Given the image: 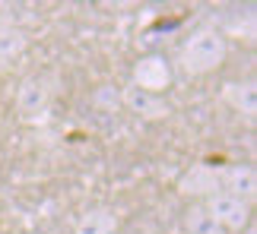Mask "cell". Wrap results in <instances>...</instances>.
Returning <instances> with one entry per match:
<instances>
[{
  "label": "cell",
  "instance_id": "1",
  "mask_svg": "<svg viewBox=\"0 0 257 234\" xmlns=\"http://www.w3.org/2000/svg\"><path fill=\"white\" fill-rule=\"evenodd\" d=\"M225 57H229V42H225L216 28H200V32H194L181 44L178 66H181L187 76H203V73L219 70L225 64Z\"/></svg>",
  "mask_w": 257,
  "mask_h": 234
},
{
  "label": "cell",
  "instance_id": "2",
  "mask_svg": "<svg viewBox=\"0 0 257 234\" xmlns=\"http://www.w3.org/2000/svg\"><path fill=\"white\" fill-rule=\"evenodd\" d=\"M57 89H61V80H57V73H51V70L26 76V80L19 82V92H16L19 120H26V124L45 120L48 111H51V104H54V98H57Z\"/></svg>",
  "mask_w": 257,
  "mask_h": 234
},
{
  "label": "cell",
  "instance_id": "3",
  "mask_svg": "<svg viewBox=\"0 0 257 234\" xmlns=\"http://www.w3.org/2000/svg\"><path fill=\"white\" fill-rule=\"evenodd\" d=\"M203 209L210 212L213 222L222 231H241V228L251 225V206L241 202V200H235V196H229V193H222V190L213 193V196L203 202Z\"/></svg>",
  "mask_w": 257,
  "mask_h": 234
},
{
  "label": "cell",
  "instance_id": "4",
  "mask_svg": "<svg viewBox=\"0 0 257 234\" xmlns=\"http://www.w3.org/2000/svg\"><path fill=\"white\" fill-rule=\"evenodd\" d=\"M169 82H172V66H169L165 57L150 54V57H140V60L134 64L131 86H137V89L162 95V89H169Z\"/></svg>",
  "mask_w": 257,
  "mask_h": 234
},
{
  "label": "cell",
  "instance_id": "5",
  "mask_svg": "<svg viewBox=\"0 0 257 234\" xmlns=\"http://www.w3.org/2000/svg\"><path fill=\"white\" fill-rule=\"evenodd\" d=\"M219 171L222 168H213L210 162L191 164V168L178 178V193H181V196H203V200H210L213 193H219Z\"/></svg>",
  "mask_w": 257,
  "mask_h": 234
},
{
  "label": "cell",
  "instance_id": "6",
  "mask_svg": "<svg viewBox=\"0 0 257 234\" xmlns=\"http://www.w3.org/2000/svg\"><path fill=\"white\" fill-rule=\"evenodd\" d=\"M219 190L251 206L257 196V171L251 164H229L219 171Z\"/></svg>",
  "mask_w": 257,
  "mask_h": 234
},
{
  "label": "cell",
  "instance_id": "7",
  "mask_svg": "<svg viewBox=\"0 0 257 234\" xmlns=\"http://www.w3.org/2000/svg\"><path fill=\"white\" fill-rule=\"evenodd\" d=\"M121 104H124L131 114L143 117V120H162V117L172 114L169 102H165L162 95L143 92V89H137V86H127V89L121 92Z\"/></svg>",
  "mask_w": 257,
  "mask_h": 234
},
{
  "label": "cell",
  "instance_id": "8",
  "mask_svg": "<svg viewBox=\"0 0 257 234\" xmlns=\"http://www.w3.org/2000/svg\"><path fill=\"white\" fill-rule=\"evenodd\" d=\"M29 48V35L23 26L10 22V19H0V66L13 64L16 57H23Z\"/></svg>",
  "mask_w": 257,
  "mask_h": 234
},
{
  "label": "cell",
  "instance_id": "9",
  "mask_svg": "<svg viewBox=\"0 0 257 234\" xmlns=\"http://www.w3.org/2000/svg\"><path fill=\"white\" fill-rule=\"evenodd\" d=\"M222 102L229 104L232 111L244 114L251 120L254 111H257V89L254 82H225L222 86Z\"/></svg>",
  "mask_w": 257,
  "mask_h": 234
},
{
  "label": "cell",
  "instance_id": "10",
  "mask_svg": "<svg viewBox=\"0 0 257 234\" xmlns=\"http://www.w3.org/2000/svg\"><path fill=\"white\" fill-rule=\"evenodd\" d=\"M114 228H117V216L111 209L98 206V209L83 212V218L76 222L73 234H114Z\"/></svg>",
  "mask_w": 257,
  "mask_h": 234
},
{
  "label": "cell",
  "instance_id": "11",
  "mask_svg": "<svg viewBox=\"0 0 257 234\" xmlns=\"http://www.w3.org/2000/svg\"><path fill=\"white\" fill-rule=\"evenodd\" d=\"M184 228H187V234H225V231L213 222L210 212L203 209V202H197V206L187 209V216H184Z\"/></svg>",
  "mask_w": 257,
  "mask_h": 234
},
{
  "label": "cell",
  "instance_id": "12",
  "mask_svg": "<svg viewBox=\"0 0 257 234\" xmlns=\"http://www.w3.org/2000/svg\"><path fill=\"white\" fill-rule=\"evenodd\" d=\"M248 234H254V228H251V225H248Z\"/></svg>",
  "mask_w": 257,
  "mask_h": 234
}]
</instances>
